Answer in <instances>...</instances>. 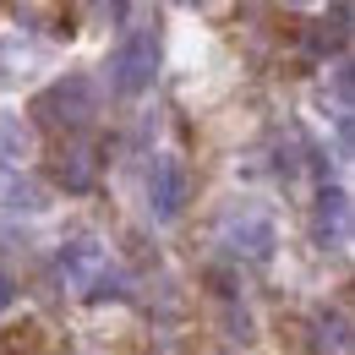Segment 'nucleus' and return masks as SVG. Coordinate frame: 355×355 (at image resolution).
<instances>
[{"instance_id":"1","label":"nucleus","mask_w":355,"mask_h":355,"mask_svg":"<svg viewBox=\"0 0 355 355\" xmlns=\"http://www.w3.org/2000/svg\"><path fill=\"white\" fill-rule=\"evenodd\" d=\"M55 273H60V284L77 290L83 301H115V295H126V290H121V273L110 268V252H104L98 241H88V235L60 246Z\"/></svg>"},{"instance_id":"2","label":"nucleus","mask_w":355,"mask_h":355,"mask_svg":"<svg viewBox=\"0 0 355 355\" xmlns=\"http://www.w3.org/2000/svg\"><path fill=\"white\" fill-rule=\"evenodd\" d=\"M153 71H159V33L153 28H132L115 44V55H110V88L137 98V93L153 83Z\"/></svg>"},{"instance_id":"3","label":"nucleus","mask_w":355,"mask_h":355,"mask_svg":"<svg viewBox=\"0 0 355 355\" xmlns=\"http://www.w3.org/2000/svg\"><path fill=\"white\" fill-rule=\"evenodd\" d=\"M33 115L55 126V132H77V126H88L93 121V83L88 77H60V83H49L39 98H33Z\"/></svg>"},{"instance_id":"4","label":"nucleus","mask_w":355,"mask_h":355,"mask_svg":"<svg viewBox=\"0 0 355 355\" xmlns=\"http://www.w3.org/2000/svg\"><path fill=\"white\" fill-rule=\"evenodd\" d=\"M219 246L230 252V257L268 263V257H273V246H279V230H273V219L257 214V208H235V214L219 224Z\"/></svg>"},{"instance_id":"5","label":"nucleus","mask_w":355,"mask_h":355,"mask_svg":"<svg viewBox=\"0 0 355 355\" xmlns=\"http://www.w3.org/2000/svg\"><path fill=\"white\" fill-rule=\"evenodd\" d=\"M186 197H191V175H186V164H180L175 153H159L153 170H148V214H153L159 224H170V219H180Z\"/></svg>"},{"instance_id":"6","label":"nucleus","mask_w":355,"mask_h":355,"mask_svg":"<svg viewBox=\"0 0 355 355\" xmlns=\"http://www.w3.org/2000/svg\"><path fill=\"white\" fill-rule=\"evenodd\" d=\"M311 241L322 252H350V191L328 186L311 208Z\"/></svg>"},{"instance_id":"7","label":"nucleus","mask_w":355,"mask_h":355,"mask_svg":"<svg viewBox=\"0 0 355 355\" xmlns=\"http://www.w3.org/2000/svg\"><path fill=\"white\" fill-rule=\"evenodd\" d=\"M39 208H44V191L22 175V170L0 164V214H39Z\"/></svg>"},{"instance_id":"8","label":"nucleus","mask_w":355,"mask_h":355,"mask_svg":"<svg viewBox=\"0 0 355 355\" xmlns=\"http://www.w3.org/2000/svg\"><path fill=\"white\" fill-rule=\"evenodd\" d=\"M55 175L66 191H88L93 175H98V159H93V148H66L60 159H55Z\"/></svg>"},{"instance_id":"9","label":"nucleus","mask_w":355,"mask_h":355,"mask_svg":"<svg viewBox=\"0 0 355 355\" xmlns=\"http://www.w3.org/2000/svg\"><path fill=\"white\" fill-rule=\"evenodd\" d=\"M322 339H334L339 355L350 350V322H345V311H322Z\"/></svg>"},{"instance_id":"10","label":"nucleus","mask_w":355,"mask_h":355,"mask_svg":"<svg viewBox=\"0 0 355 355\" xmlns=\"http://www.w3.org/2000/svg\"><path fill=\"white\" fill-rule=\"evenodd\" d=\"M11 301H17V279L0 268V311H11Z\"/></svg>"},{"instance_id":"11","label":"nucleus","mask_w":355,"mask_h":355,"mask_svg":"<svg viewBox=\"0 0 355 355\" xmlns=\"http://www.w3.org/2000/svg\"><path fill=\"white\" fill-rule=\"evenodd\" d=\"M290 6H306V0H290Z\"/></svg>"}]
</instances>
